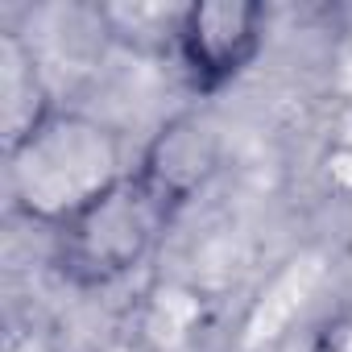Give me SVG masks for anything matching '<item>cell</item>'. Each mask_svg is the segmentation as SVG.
Here are the masks:
<instances>
[{
    "label": "cell",
    "mask_w": 352,
    "mask_h": 352,
    "mask_svg": "<svg viewBox=\"0 0 352 352\" xmlns=\"http://www.w3.org/2000/svg\"><path fill=\"white\" fill-rule=\"evenodd\" d=\"M9 199L38 224L63 228L120 179H129L124 141L87 112H54L21 145L5 149Z\"/></svg>",
    "instance_id": "cell-1"
},
{
    "label": "cell",
    "mask_w": 352,
    "mask_h": 352,
    "mask_svg": "<svg viewBox=\"0 0 352 352\" xmlns=\"http://www.w3.org/2000/svg\"><path fill=\"white\" fill-rule=\"evenodd\" d=\"M166 224L170 212L145 191L137 174H129L91 208H83L71 224L58 228L63 270L83 286H108L149 257Z\"/></svg>",
    "instance_id": "cell-2"
},
{
    "label": "cell",
    "mask_w": 352,
    "mask_h": 352,
    "mask_svg": "<svg viewBox=\"0 0 352 352\" xmlns=\"http://www.w3.org/2000/svg\"><path fill=\"white\" fill-rule=\"evenodd\" d=\"M265 42V9L253 0H199L187 5L174 54L195 79V87L216 91L232 83Z\"/></svg>",
    "instance_id": "cell-3"
},
{
    "label": "cell",
    "mask_w": 352,
    "mask_h": 352,
    "mask_svg": "<svg viewBox=\"0 0 352 352\" xmlns=\"http://www.w3.org/2000/svg\"><path fill=\"white\" fill-rule=\"evenodd\" d=\"M224 145L212 120L204 116H174L166 120L149 145L137 157V179L145 183V191L174 216L187 199H195V191L208 187V179L220 170Z\"/></svg>",
    "instance_id": "cell-4"
},
{
    "label": "cell",
    "mask_w": 352,
    "mask_h": 352,
    "mask_svg": "<svg viewBox=\"0 0 352 352\" xmlns=\"http://www.w3.org/2000/svg\"><path fill=\"white\" fill-rule=\"evenodd\" d=\"M58 108L50 104L34 50L17 34H5L0 38V129H5V149L21 145Z\"/></svg>",
    "instance_id": "cell-5"
},
{
    "label": "cell",
    "mask_w": 352,
    "mask_h": 352,
    "mask_svg": "<svg viewBox=\"0 0 352 352\" xmlns=\"http://www.w3.org/2000/svg\"><path fill=\"white\" fill-rule=\"evenodd\" d=\"M187 5H104L96 9L100 25L133 50H174Z\"/></svg>",
    "instance_id": "cell-6"
}]
</instances>
